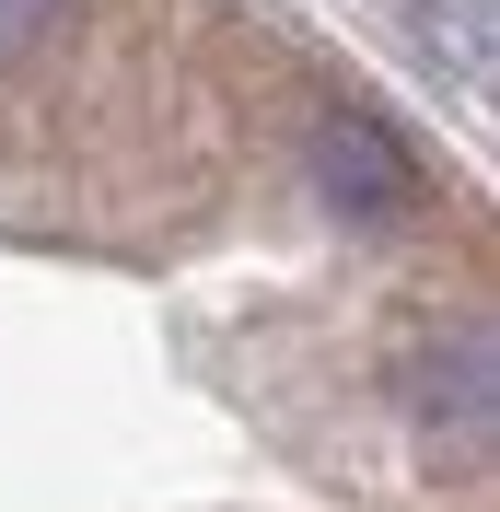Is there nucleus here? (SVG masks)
Here are the masks:
<instances>
[{
    "label": "nucleus",
    "instance_id": "f257e3e1",
    "mask_svg": "<svg viewBox=\"0 0 500 512\" xmlns=\"http://www.w3.org/2000/svg\"><path fill=\"white\" fill-rule=\"evenodd\" d=\"M303 163H314V187H326V210H349V222H407L419 210V152H407L396 117H373V105H326Z\"/></svg>",
    "mask_w": 500,
    "mask_h": 512
},
{
    "label": "nucleus",
    "instance_id": "f03ea898",
    "mask_svg": "<svg viewBox=\"0 0 500 512\" xmlns=\"http://www.w3.org/2000/svg\"><path fill=\"white\" fill-rule=\"evenodd\" d=\"M396 396L419 419H454V431H489V338L477 326H454V338H431V350L396 373Z\"/></svg>",
    "mask_w": 500,
    "mask_h": 512
},
{
    "label": "nucleus",
    "instance_id": "7ed1b4c3",
    "mask_svg": "<svg viewBox=\"0 0 500 512\" xmlns=\"http://www.w3.org/2000/svg\"><path fill=\"white\" fill-rule=\"evenodd\" d=\"M47 24H59V0H0V59H24Z\"/></svg>",
    "mask_w": 500,
    "mask_h": 512
}]
</instances>
